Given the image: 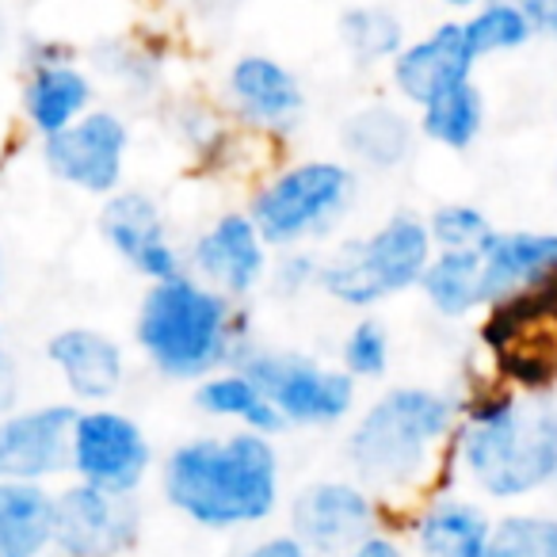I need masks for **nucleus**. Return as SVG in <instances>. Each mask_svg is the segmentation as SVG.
Wrapping results in <instances>:
<instances>
[{
	"label": "nucleus",
	"instance_id": "obj_35",
	"mask_svg": "<svg viewBox=\"0 0 557 557\" xmlns=\"http://www.w3.org/2000/svg\"><path fill=\"white\" fill-rule=\"evenodd\" d=\"M519 4H523V12L531 16L534 32L557 42V0H519Z\"/></svg>",
	"mask_w": 557,
	"mask_h": 557
},
{
	"label": "nucleus",
	"instance_id": "obj_4",
	"mask_svg": "<svg viewBox=\"0 0 557 557\" xmlns=\"http://www.w3.org/2000/svg\"><path fill=\"white\" fill-rule=\"evenodd\" d=\"M134 344L161 379L202 382L252 351L248 313L191 271L149 283L134 318Z\"/></svg>",
	"mask_w": 557,
	"mask_h": 557
},
{
	"label": "nucleus",
	"instance_id": "obj_31",
	"mask_svg": "<svg viewBox=\"0 0 557 557\" xmlns=\"http://www.w3.org/2000/svg\"><path fill=\"white\" fill-rule=\"evenodd\" d=\"M428 233H432L435 252H455V248H478L496 230L493 218L473 202H443L424 218Z\"/></svg>",
	"mask_w": 557,
	"mask_h": 557
},
{
	"label": "nucleus",
	"instance_id": "obj_3",
	"mask_svg": "<svg viewBox=\"0 0 557 557\" xmlns=\"http://www.w3.org/2000/svg\"><path fill=\"white\" fill-rule=\"evenodd\" d=\"M161 496L199 531H248L283 504V455L256 432L191 435L161 462Z\"/></svg>",
	"mask_w": 557,
	"mask_h": 557
},
{
	"label": "nucleus",
	"instance_id": "obj_9",
	"mask_svg": "<svg viewBox=\"0 0 557 557\" xmlns=\"http://www.w3.org/2000/svg\"><path fill=\"white\" fill-rule=\"evenodd\" d=\"M149 470H153V443L131 412L111 409V405L77 409L70 435L73 481L108 488V493L138 496Z\"/></svg>",
	"mask_w": 557,
	"mask_h": 557
},
{
	"label": "nucleus",
	"instance_id": "obj_19",
	"mask_svg": "<svg viewBox=\"0 0 557 557\" xmlns=\"http://www.w3.org/2000/svg\"><path fill=\"white\" fill-rule=\"evenodd\" d=\"M47 363L58 371L62 386L70 389L73 405H103L126 382V351L111 333L92 325L58 329L47 341Z\"/></svg>",
	"mask_w": 557,
	"mask_h": 557
},
{
	"label": "nucleus",
	"instance_id": "obj_40",
	"mask_svg": "<svg viewBox=\"0 0 557 557\" xmlns=\"http://www.w3.org/2000/svg\"><path fill=\"white\" fill-rule=\"evenodd\" d=\"M0 478H4V473H0Z\"/></svg>",
	"mask_w": 557,
	"mask_h": 557
},
{
	"label": "nucleus",
	"instance_id": "obj_36",
	"mask_svg": "<svg viewBox=\"0 0 557 557\" xmlns=\"http://www.w3.org/2000/svg\"><path fill=\"white\" fill-rule=\"evenodd\" d=\"M12 409H20V382L16 371H12L9 351H4V341H0V417Z\"/></svg>",
	"mask_w": 557,
	"mask_h": 557
},
{
	"label": "nucleus",
	"instance_id": "obj_37",
	"mask_svg": "<svg viewBox=\"0 0 557 557\" xmlns=\"http://www.w3.org/2000/svg\"><path fill=\"white\" fill-rule=\"evenodd\" d=\"M440 4H447V9H455V12H473V9H481V4H488V0H440Z\"/></svg>",
	"mask_w": 557,
	"mask_h": 557
},
{
	"label": "nucleus",
	"instance_id": "obj_25",
	"mask_svg": "<svg viewBox=\"0 0 557 557\" xmlns=\"http://www.w3.org/2000/svg\"><path fill=\"white\" fill-rule=\"evenodd\" d=\"M420 295L447 321H466L473 313L488 310V283H485V263H481V245L455 248V252H435L424 278H420Z\"/></svg>",
	"mask_w": 557,
	"mask_h": 557
},
{
	"label": "nucleus",
	"instance_id": "obj_14",
	"mask_svg": "<svg viewBox=\"0 0 557 557\" xmlns=\"http://www.w3.org/2000/svg\"><path fill=\"white\" fill-rule=\"evenodd\" d=\"M187 271L202 278L207 287L240 302L263 287V278L271 271V245L260 237L248 210H225L191 240Z\"/></svg>",
	"mask_w": 557,
	"mask_h": 557
},
{
	"label": "nucleus",
	"instance_id": "obj_33",
	"mask_svg": "<svg viewBox=\"0 0 557 557\" xmlns=\"http://www.w3.org/2000/svg\"><path fill=\"white\" fill-rule=\"evenodd\" d=\"M336 557H409V546L401 542V534L389 531V527L382 523V527H374L371 534H363L356 546H348Z\"/></svg>",
	"mask_w": 557,
	"mask_h": 557
},
{
	"label": "nucleus",
	"instance_id": "obj_17",
	"mask_svg": "<svg viewBox=\"0 0 557 557\" xmlns=\"http://www.w3.org/2000/svg\"><path fill=\"white\" fill-rule=\"evenodd\" d=\"M473 70H478V54L466 39L462 20H443L428 35L405 42L401 54L389 62V85L409 108L420 111L447 88L473 81Z\"/></svg>",
	"mask_w": 557,
	"mask_h": 557
},
{
	"label": "nucleus",
	"instance_id": "obj_6",
	"mask_svg": "<svg viewBox=\"0 0 557 557\" xmlns=\"http://www.w3.org/2000/svg\"><path fill=\"white\" fill-rule=\"evenodd\" d=\"M359 195V176L348 161L306 157L283 164L256 187L248 218L271 248H302L321 240L351 214Z\"/></svg>",
	"mask_w": 557,
	"mask_h": 557
},
{
	"label": "nucleus",
	"instance_id": "obj_15",
	"mask_svg": "<svg viewBox=\"0 0 557 557\" xmlns=\"http://www.w3.org/2000/svg\"><path fill=\"white\" fill-rule=\"evenodd\" d=\"M81 405H24L0 417V473L20 481H50L70 470V435Z\"/></svg>",
	"mask_w": 557,
	"mask_h": 557
},
{
	"label": "nucleus",
	"instance_id": "obj_27",
	"mask_svg": "<svg viewBox=\"0 0 557 557\" xmlns=\"http://www.w3.org/2000/svg\"><path fill=\"white\" fill-rule=\"evenodd\" d=\"M341 42L359 65H379L394 62L401 54V47L409 42L405 35V20L397 12H389L386 4H356L341 16L336 24Z\"/></svg>",
	"mask_w": 557,
	"mask_h": 557
},
{
	"label": "nucleus",
	"instance_id": "obj_12",
	"mask_svg": "<svg viewBox=\"0 0 557 557\" xmlns=\"http://www.w3.org/2000/svg\"><path fill=\"white\" fill-rule=\"evenodd\" d=\"M141 534L134 496L70 481L58 488V557H126Z\"/></svg>",
	"mask_w": 557,
	"mask_h": 557
},
{
	"label": "nucleus",
	"instance_id": "obj_29",
	"mask_svg": "<svg viewBox=\"0 0 557 557\" xmlns=\"http://www.w3.org/2000/svg\"><path fill=\"white\" fill-rule=\"evenodd\" d=\"M485 557H557V516L511 511L493 519Z\"/></svg>",
	"mask_w": 557,
	"mask_h": 557
},
{
	"label": "nucleus",
	"instance_id": "obj_32",
	"mask_svg": "<svg viewBox=\"0 0 557 557\" xmlns=\"http://www.w3.org/2000/svg\"><path fill=\"white\" fill-rule=\"evenodd\" d=\"M321 275V252H310V248H283L278 260H271V290L283 298H298L306 290L318 287Z\"/></svg>",
	"mask_w": 557,
	"mask_h": 557
},
{
	"label": "nucleus",
	"instance_id": "obj_24",
	"mask_svg": "<svg viewBox=\"0 0 557 557\" xmlns=\"http://www.w3.org/2000/svg\"><path fill=\"white\" fill-rule=\"evenodd\" d=\"M191 401L202 417L225 420V424L268 435V440H278V435L290 432V424L278 417V409L268 401V394H263L240 367H225V371H214L202 382H195Z\"/></svg>",
	"mask_w": 557,
	"mask_h": 557
},
{
	"label": "nucleus",
	"instance_id": "obj_26",
	"mask_svg": "<svg viewBox=\"0 0 557 557\" xmlns=\"http://www.w3.org/2000/svg\"><path fill=\"white\" fill-rule=\"evenodd\" d=\"M417 131L432 146L466 153L485 131V96H481L478 81H462V85L435 96L432 103H424L417 111Z\"/></svg>",
	"mask_w": 557,
	"mask_h": 557
},
{
	"label": "nucleus",
	"instance_id": "obj_20",
	"mask_svg": "<svg viewBox=\"0 0 557 557\" xmlns=\"http://www.w3.org/2000/svg\"><path fill=\"white\" fill-rule=\"evenodd\" d=\"M488 306L504 298L557 290V233L546 230H493L481 245Z\"/></svg>",
	"mask_w": 557,
	"mask_h": 557
},
{
	"label": "nucleus",
	"instance_id": "obj_22",
	"mask_svg": "<svg viewBox=\"0 0 557 557\" xmlns=\"http://www.w3.org/2000/svg\"><path fill=\"white\" fill-rule=\"evenodd\" d=\"M54 539V488H47V481L0 478V557H50Z\"/></svg>",
	"mask_w": 557,
	"mask_h": 557
},
{
	"label": "nucleus",
	"instance_id": "obj_34",
	"mask_svg": "<svg viewBox=\"0 0 557 557\" xmlns=\"http://www.w3.org/2000/svg\"><path fill=\"white\" fill-rule=\"evenodd\" d=\"M237 557H313V554L290 531H278V534H263V539H256L252 546L240 549Z\"/></svg>",
	"mask_w": 557,
	"mask_h": 557
},
{
	"label": "nucleus",
	"instance_id": "obj_21",
	"mask_svg": "<svg viewBox=\"0 0 557 557\" xmlns=\"http://www.w3.org/2000/svg\"><path fill=\"white\" fill-rule=\"evenodd\" d=\"M493 519L478 500L458 493H435L412 516L409 539L417 557H485Z\"/></svg>",
	"mask_w": 557,
	"mask_h": 557
},
{
	"label": "nucleus",
	"instance_id": "obj_13",
	"mask_svg": "<svg viewBox=\"0 0 557 557\" xmlns=\"http://www.w3.org/2000/svg\"><path fill=\"white\" fill-rule=\"evenodd\" d=\"M100 237L126 268L149 283H164L187 271V252H180V245L172 240L161 202L138 187H119L103 199Z\"/></svg>",
	"mask_w": 557,
	"mask_h": 557
},
{
	"label": "nucleus",
	"instance_id": "obj_1",
	"mask_svg": "<svg viewBox=\"0 0 557 557\" xmlns=\"http://www.w3.org/2000/svg\"><path fill=\"white\" fill-rule=\"evenodd\" d=\"M462 401L435 386H394L374 397L344 440L348 470L386 508L397 496H435L455 478L450 443Z\"/></svg>",
	"mask_w": 557,
	"mask_h": 557
},
{
	"label": "nucleus",
	"instance_id": "obj_10",
	"mask_svg": "<svg viewBox=\"0 0 557 557\" xmlns=\"http://www.w3.org/2000/svg\"><path fill=\"white\" fill-rule=\"evenodd\" d=\"M131 157V126L119 111L92 108L73 126L42 138V161L58 184L81 195H115L126 176Z\"/></svg>",
	"mask_w": 557,
	"mask_h": 557
},
{
	"label": "nucleus",
	"instance_id": "obj_2",
	"mask_svg": "<svg viewBox=\"0 0 557 557\" xmlns=\"http://www.w3.org/2000/svg\"><path fill=\"white\" fill-rule=\"evenodd\" d=\"M450 462L485 500L546 493L557 485V401L511 386L478 389L462 401Z\"/></svg>",
	"mask_w": 557,
	"mask_h": 557
},
{
	"label": "nucleus",
	"instance_id": "obj_23",
	"mask_svg": "<svg viewBox=\"0 0 557 557\" xmlns=\"http://www.w3.org/2000/svg\"><path fill=\"white\" fill-rule=\"evenodd\" d=\"M417 123L401 108L371 103L344 119L341 149L348 153V164H359L367 172H394L417 149Z\"/></svg>",
	"mask_w": 557,
	"mask_h": 557
},
{
	"label": "nucleus",
	"instance_id": "obj_28",
	"mask_svg": "<svg viewBox=\"0 0 557 557\" xmlns=\"http://www.w3.org/2000/svg\"><path fill=\"white\" fill-rule=\"evenodd\" d=\"M462 27H466V39H470L473 54H478V62L481 58L523 50L527 42L539 35L519 0H488V4H481V9L466 12Z\"/></svg>",
	"mask_w": 557,
	"mask_h": 557
},
{
	"label": "nucleus",
	"instance_id": "obj_18",
	"mask_svg": "<svg viewBox=\"0 0 557 557\" xmlns=\"http://www.w3.org/2000/svg\"><path fill=\"white\" fill-rule=\"evenodd\" d=\"M225 96L240 123L268 134L298 131L306 115L302 81L271 54H240L225 73Z\"/></svg>",
	"mask_w": 557,
	"mask_h": 557
},
{
	"label": "nucleus",
	"instance_id": "obj_7",
	"mask_svg": "<svg viewBox=\"0 0 557 557\" xmlns=\"http://www.w3.org/2000/svg\"><path fill=\"white\" fill-rule=\"evenodd\" d=\"M237 367L268 394L290 428H336L356 412L359 382L344 367L256 344Z\"/></svg>",
	"mask_w": 557,
	"mask_h": 557
},
{
	"label": "nucleus",
	"instance_id": "obj_39",
	"mask_svg": "<svg viewBox=\"0 0 557 557\" xmlns=\"http://www.w3.org/2000/svg\"><path fill=\"white\" fill-rule=\"evenodd\" d=\"M0 271H4V263H0Z\"/></svg>",
	"mask_w": 557,
	"mask_h": 557
},
{
	"label": "nucleus",
	"instance_id": "obj_8",
	"mask_svg": "<svg viewBox=\"0 0 557 557\" xmlns=\"http://www.w3.org/2000/svg\"><path fill=\"white\" fill-rule=\"evenodd\" d=\"M481 336L504 386L523 394H549L557 386V290L493 302Z\"/></svg>",
	"mask_w": 557,
	"mask_h": 557
},
{
	"label": "nucleus",
	"instance_id": "obj_5",
	"mask_svg": "<svg viewBox=\"0 0 557 557\" xmlns=\"http://www.w3.org/2000/svg\"><path fill=\"white\" fill-rule=\"evenodd\" d=\"M432 256L435 245L424 218L397 210L371 233L341 240V248L321 256L318 290L348 310H371L386 298L420 287Z\"/></svg>",
	"mask_w": 557,
	"mask_h": 557
},
{
	"label": "nucleus",
	"instance_id": "obj_38",
	"mask_svg": "<svg viewBox=\"0 0 557 557\" xmlns=\"http://www.w3.org/2000/svg\"><path fill=\"white\" fill-rule=\"evenodd\" d=\"M4 35H9V24H4V16H0V47H4Z\"/></svg>",
	"mask_w": 557,
	"mask_h": 557
},
{
	"label": "nucleus",
	"instance_id": "obj_30",
	"mask_svg": "<svg viewBox=\"0 0 557 557\" xmlns=\"http://www.w3.org/2000/svg\"><path fill=\"white\" fill-rule=\"evenodd\" d=\"M389 359H394V348H389L386 325L379 318H359L341 344V367L356 382H379L386 379Z\"/></svg>",
	"mask_w": 557,
	"mask_h": 557
},
{
	"label": "nucleus",
	"instance_id": "obj_11",
	"mask_svg": "<svg viewBox=\"0 0 557 557\" xmlns=\"http://www.w3.org/2000/svg\"><path fill=\"white\" fill-rule=\"evenodd\" d=\"M287 523L313 557H336L382 527V504L356 478H321L290 496Z\"/></svg>",
	"mask_w": 557,
	"mask_h": 557
},
{
	"label": "nucleus",
	"instance_id": "obj_16",
	"mask_svg": "<svg viewBox=\"0 0 557 557\" xmlns=\"http://www.w3.org/2000/svg\"><path fill=\"white\" fill-rule=\"evenodd\" d=\"M96 85L81 62H73L70 47L62 42H32V58H27V77H24V119L39 138L73 126L81 115L92 111Z\"/></svg>",
	"mask_w": 557,
	"mask_h": 557
}]
</instances>
